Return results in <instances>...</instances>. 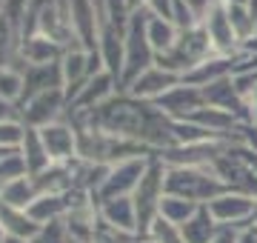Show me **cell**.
<instances>
[{"label":"cell","mask_w":257,"mask_h":243,"mask_svg":"<svg viewBox=\"0 0 257 243\" xmlns=\"http://www.w3.org/2000/svg\"><path fill=\"white\" fill-rule=\"evenodd\" d=\"M138 243H155V240H149V237H140V240Z\"/></svg>","instance_id":"obj_42"},{"label":"cell","mask_w":257,"mask_h":243,"mask_svg":"<svg viewBox=\"0 0 257 243\" xmlns=\"http://www.w3.org/2000/svg\"><path fill=\"white\" fill-rule=\"evenodd\" d=\"M97 52H100V60H103V72H109L120 83L123 80V69H126V29L103 23Z\"/></svg>","instance_id":"obj_11"},{"label":"cell","mask_w":257,"mask_h":243,"mask_svg":"<svg viewBox=\"0 0 257 243\" xmlns=\"http://www.w3.org/2000/svg\"><path fill=\"white\" fill-rule=\"evenodd\" d=\"M246 103L251 106V109H254V114H257V86H254V92H251V94L246 97Z\"/></svg>","instance_id":"obj_39"},{"label":"cell","mask_w":257,"mask_h":243,"mask_svg":"<svg viewBox=\"0 0 257 243\" xmlns=\"http://www.w3.org/2000/svg\"><path fill=\"white\" fill-rule=\"evenodd\" d=\"M220 141L217 135H211L209 129H203L194 120H175V143L180 146H194V143H214Z\"/></svg>","instance_id":"obj_27"},{"label":"cell","mask_w":257,"mask_h":243,"mask_svg":"<svg viewBox=\"0 0 257 243\" xmlns=\"http://www.w3.org/2000/svg\"><path fill=\"white\" fill-rule=\"evenodd\" d=\"M197 209H200V203H194V200H186V197H177V195H166L163 203H160V217L169 220V223H175V226H183Z\"/></svg>","instance_id":"obj_25"},{"label":"cell","mask_w":257,"mask_h":243,"mask_svg":"<svg viewBox=\"0 0 257 243\" xmlns=\"http://www.w3.org/2000/svg\"><path fill=\"white\" fill-rule=\"evenodd\" d=\"M163 197H166V166H163V160L157 158V155H152L146 175H143V180L138 183L135 195H132L135 209H138V232H140V237H146L149 229H152V223L160 217V203H163Z\"/></svg>","instance_id":"obj_1"},{"label":"cell","mask_w":257,"mask_h":243,"mask_svg":"<svg viewBox=\"0 0 257 243\" xmlns=\"http://www.w3.org/2000/svg\"><path fill=\"white\" fill-rule=\"evenodd\" d=\"M37 132H40V141L46 146L52 163H72L77 158V129L66 117L57 123H49Z\"/></svg>","instance_id":"obj_10"},{"label":"cell","mask_w":257,"mask_h":243,"mask_svg":"<svg viewBox=\"0 0 257 243\" xmlns=\"http://www.w3.org/2000/svg\"><path fill=\"white\" fill-rule=\"evenodd\" d=\"M146 9L152 12L155 18L172 20V15H175V0H146Z\"/></svg>","instance_id":"obj_34"},{"label":"cell","mask_w":257,"mask_h":243,"mask_svg":"<svg viewBox=\"0 0 257 243\" xmlns=\"http://www.w3.org/2000/svg\"><path fill=\"white\" fill-rule=\"evenodd\" d=\"M23 86H26L23 72L12 69V66L0 69V97H3V100H9V103L18 106V103L23 100Z\"/></svg>","instance_id":"obj_28"},{"label":"cell","mask_w":257,"mask_h":243,"mask_svg":"<svg viewBox=\"0 0 257 243\" xmlns=\"http://www.w3.org/2000/svg\"><path fill=\"white\" fill-rule=\"evenodd\" d=\"M209 206L211 217L223 226V229H251L257 217V200L248 195H237V192H223L220 197H214Z\"/></svg>","instance_id":"obj_5"},{"label":"cell","mask_w":257,"mask_h":243,"mask_svg":"<svg viewBox=\"0 0 257 243\" xmlns=\"http://www.w3.org/2000/svg\"><path fill=\"white\" fill-rule=\"evenodd\" d=\"M100 29H103V20L92 0H72V35L83 49L97 52Z\"/></svg>","instance_id":"obj_12"},{"label":"cell","mask_w":257,"mask_h":243,"mask_svg":"<svg viewBox=\"0 0 257 243\" xmlns=\"http://www.w3.org/2000/svg\"><path fill=\"white\" fill-rule=\"evenodd\" d=\"M43 226H37L29 212L23 209H12V206L0 203V232L6 234V237H20V240H35L37 232H40Z\"/></svg>","instance_id":"obj_19"},{"label":"cell","mask_w":257,"mask_h":243,"mask_svg":"<svg viewBox=\"0 0 257 243\" xmlns=\"http://www.w3.org/2000/svg\"><path fill=\"white\" fill-rule=\"evenodd\" d=\"M149 160H152V155H149V158L120 160V163L109 166V175L103 180V189L97 192L94 203L100 206L103 200H111V197H132L135 189H138V183L143 180V175H146Z\"/></svg>","instance_id":"obj_6"},{"label":"cell","mask_w":257,"mask_h":243,"mask_svg":"<svg viewBox=\"0 0 257 243\" xmlns=\"http://www.w3.org/2000/svg\"><path fill=\"white\" fill-rule=\"evenodd\" d=\"M254 123H257V117H254Z\"/></svg>","instance_id":"obj_46"},{"label":"cell","mask_w":257,"mask_h":243,"mask_svg":"<svg viewBox=\"0 0 257 243\" xmlns=\"http://www.w3.org/2000/svg\"><path fill=\"white\" fill-rule=\"evenodd\" d=\"M3 3H6V0H0V12H3Z\"/></svg>","instance_id":"obj_44"},{"label":"cell","mask_w":257,"mask_h":243,"mask_svg":"<svg viewBox=\"0 0 257 243\" xmlns=\"http://www.w3.org/2000/svg\"><path fill=\"white\" fill-rule=\"evenodd\" d=\"M120 92V83L109 72H97L94 77H89V83L83 86L77 97L69 103V112H92L97 106H103L106 100H111Z\"/></svg>","instance_id":"obj_14"},{"label":"cell","mask_w":257,"mask_h":243,"mask_svg":"<svg viewBox=\"0 0 257 243\" xmlns=\"http://www.w3.org/2000/svg\"><path fill=\"white\" fill-rule=\"evenodd\" d=\"M20 43H23V35L0 15V69L12 66V60L20 55Z\"/></svg>","instance_id":"obj_26"},{"label":"cell","mask_w":257,"mask_h":243,"mask_svg":"<svg viewBox=\"0 0 257 243\" xmlns=\"http://www.w3.org/2000/svg\"><path fill=\"white\" fill-rule=\"evenodd\" d=\"M20 158L26 163L29 178H35L43 169L52 166V158H49V152L43 146V141H40V132L37 129H29L26 126V135H23V143H20Z\"/></svg>","instance_id":"obj_21"},{"label":"cell","mask_w":257,"mask_h":243,"mask_svg":"<svg viewBox=\"0 0 257 243\" xmlns=\"http://www.w3.org/2000/svg\"><path fill=\"white\" fill-rule=\"evenodd\" d=\"M177 83H180L177 75L166 72V69H160V66H152V69H146L143 75L135 77V80L126 86V94L138 97V100H146V103H157L169 89H175Z\"/></svg>","instance_id":"obj_13"},{"label":"cell","mask_w":257,"mask_h":243,"mask_svg":"<svg viewBox=\"0 0 257 243\" xmlns=\"http://www.w3.org/2000/svg\"><path fill=\"white\" fill-rule=\"evenodd\" d=\"M128 6H132V12H138V9H146V0H128Z\"/></svg>","instance_id":"obj_40"},{"label":"cell","mask_w":257,"mask_h":243,"mask_svg":"<svg viewBox=\"0 0 257 243\" xmlns=\"http://www.w3.org/2000/svg\"><path fill=\"white\" fill-rule=\"evenodd\" d=\"M149 9H138L132 15L126 26V69H123V80H120V92H126V86L140 77L146 69H152L157 60L155 49L146 38V23H149Z\"/></svg>","instance_id":"obj_3"},{"label":"cell","mask_w":257,"mask_h":243,"mask_svg":"<svg viewBox=\"0 0 257 243\" xmlns=\"http://www.w3.org/2000/svg\"><path fill=\"white\" fill-rule=\"evenodd\" d=\"M63 52H66L63 43H57V40L46 38V35H32V38H23V43H20V57L29 66L57 63L63 57Z\"/></svg>","instance_id":"obj_17"},{"label":"cell","mask_w":257,"mask_h":243,"mask_svg":"<svg viewBox=\"0 0 257 243\" xmlns=\"http://www.w3.org/2000/svg\"><path fill=\"white\" fill-rule=\"evenodd\" d=\"M103 223L114 226V229H123V232L140 234L138 232V209H135V200L132 197H111V200H103L97 206Z\"/></svg>","instance_id":"obj_16"},{"label":"cell","mask_w":257,"mask_h":243,"mask_svg":"<svg viewBox=\"0 0 257 243\" xmlns=\"http://www.w3.org/2000/svg\"><path fill=\"white\" fill-rule=\"evenodd\" d=\"M220 229H223V226L211 217L209 206H200V209H197V212H194V215L180 226L186 243H211L214 237H217Z\"/></svg>","instance_id":"obj_20"},{"label":"cell","mask_w":257,"mask_h":243,"mask_svg":"<svg viewBox=\"0 0 257 243\" xmlns=\"http://www.w3.org/2000/svg\"><path fill=\"white\" fill-rule=\"evenodd\" d=\"M23 135H26L23 120H6V123H0V146H3V149H20Z\"/></svg>","instance_id":"obj_31"},{"label":"cell","mask_w":257,"mask_h":243,"mask_svg":"<svg viewBox=\"0 0 257 243\" xmlns=\"http://www.w3.org/2000/svg\"><path fill=\"white\" fill-rule=\"evenodd\" d=\"M226 192L211 169H166V195H177L194 203H211Z\"/></svg>","instance_id":"obj_2"},{"label":"cell","mask_w":257,"mask_h":243,"mask_svg":"<svg viewBox=\"0 0 257 243\" xmlns=\"http://www.w3.org/2000/svg\"><path fill=\"white\" fill-rule=\"evenodd\" d=\"M237 243H257V232L254 229H243L237 234Z\"/></svg>","instance_id":"obj_38"},{"label":"cell","mask_w":257,"mask_h":243,"mask_svg":"<svg viewBox=\"0 0 257 243\" xmlns=\"http://www.w3.org/2000/svg\"><path fill=\"white\" fill-rule=\"evenodd\" d=\"M146 237L149 240H155V243H186L180 226L169 223V220H163V217H157L155 223H152V229H149Z\"/></svg>","instance_id":"obj_29"},{"label":"cell","mask_w":257,"mask_h":243,"mask_svg":"<svg viewBox=\"0 0 257 243\" xmlns=\"http://www.w3.org/2000/svg\"><path fill=\"white\" fill-rule=\"evenodd\" d=\"M26 163H23V158H20V149H15L12 155H6V158L0 160V186L3 183H9V180H18V178H26Z\"/></svg>","instance_id":"obj_30"},{"label":"cell","mask_w":257,"mask_h":243,"mask_svg":"<svg viewBox=\"0 0 257 243\" xmlns=\"http://www.w3.org/2000/svg\"><path fill=\"white\" fill-rule=\"evenodd\" d=\"M23 80H26V86H23V100L20 103L32 100V97H37V94H43V92H52V89H63V69H60V60H57V63H43V66H29Z\"/></svg>","instance_id":"obj_15"},{"label":"cell","mask_w":257,"mask_h":243,"mask_svg":"<svg viewBox=\"0 0 257 243\" xmlns=\"http://www.w3.org/2000/svg\"><path fill=\"white\" fill-rule=\"evenodd\" d=\"M155 106L166 114V117H172V120H192L194 114L206 106V100H203V89L180 80V83H177L175 89H169Z\"/></svg>","instance_id":"obj_8"},{"label":"cell","mask_w":257,"mask_h":243,"mask_svg":"<svg viewBox=\"0 0 257 243\" xmlns=\"http://www.w3.org/2000/svg\"><path fill=\"white\" fill-rule=\"evenodd\" d=\"M186 6H189V9L194 12V15H197V18H206V12L211 9V6H214V0H183Z\"/></svg>","instance_id":"obj_36"},{"label":"cell","mask_w":257,"mask_h":243,"mask_svg":"<svg viewBox=\"0 0 257 243\" xmlns=\"http://www.w3.org/2000/svg\"><path fill=\"white\" fill-rule=\"evenodd\" d=\"M35 200H37V186L29 175L26 178H18V180H9V183L0 186V203L12 206V209H23L26 212Z\"/></svg>","instance_id":"obj_22"},{"label":"cell","mask_w":257,"mask_h":243,"mask_svg":"<svg viewBox=\"0 0 257 243\" xmlns=\"http://www.w3.org/2000/svg\"><path fill=\"white\" fill-rule=\"evenodd\" d=\"M226 6V15H229V23L234 29V35H237L240 43H248V40L257 35V18L254 12L248 9V6H229V3H223Z\"/></svg>","instance_id":"obj_24"},{"label":"cell","mask_w":257,"mask_h":243,"mask_svg":"<svg viewBox=\"0 0 257 243\" xmlns=\"http://www.w3.org/2000/svg\"><path fill=\"white\" fill-rule=\"evenodd\" d=\"M172 23L177 26V32H189V29H194L197 23H200V18L186 6L183 0H175V15H172Z\"/></svg>","instance_id":"obj_32"},{"label":"cell","mask_w":257,"mask_h":243,"mask_svg":"<svg viewBox=\"0 0 257 243\" xmlns=\"http://www.w3.org/2000/svg\"><path fill=\"white\" fill-rule=\"evenodd\" d=\"M203 29H206V35L211 40V49H214V55H237L243 43L237 40L234 35V29L229 23V15H226V6L223 3H214L209 12H206V18L200 20Z\"/></svg>","instance_id":"obj_9"},{"label":"cell","mask_w":257,"mask_h":243,"mask_svg":"<svg viewBox=\"0 0 257 243\" xmlns=\"http://www.w3.org/2000/svg\"><path fill=\"white\" fill-rule=\"evenodd\" d=\"M237 229H220V232H217V237H214V240L211 243H237Z\"/></svg>","instance_id":"obj_37"},{"label":"cell","mask_w":257,"mask_h":243,"mask_svg":"<svg viewBox=\"0 0 257 243\" xmlns=\"http://www.w3.org/2000/svg\"><path fill=\"white\" fill-rule=\"evenodd\" d=\"M0 243H32V240H20V237H6V234H3V240Z\"/></svg>","instance_id":"obj_41"},{"label":"cell","mask_w":257,"mask_h":243,"mask_svg":"<svg viewBox=\"0 0 257 243\" xmlns=\"http://www.w3.org/2000/svg\"><path fill=\"white\" fill-rule=\"evenodd\" d=\"M6 120H20V106L0 97V123H6Z\"/></svg>","instance_id":"obj_35"},{"label":"cell","mask_w":257,"mask_h":243,"mask_svg":"<svg viewBox=\"0 0 257 243\" xmlns=\"http://www.w3.org/2000/svg\"><path fill=\"white\" fill-rule=\"evenodd\" d=\"M32 243H69L66 226H63V223H49V226H43Z\"/></svg>","instance_id":"obj_33"},{"label":"cell","mask_w":257,"mask_h":243,"mask_svg":"<svg viewBox=\"0 0 257 243\" xmlns=\"http://www.w3.org/2000/svg\"><path fill=\"white\" fill-rule=\"evenodd\" d=\"M211 172H214L217 180L226 186V192L248 195V197H254V200H257V172L237 155L234 143H229L226 152L211 163Z\"/></svg>","instance_id":"obj_4"},{"label":"cell","mask_w":257,"mask_h":243,"mask_svg":"<svg viewBox=\"0 0 257 243\" xmlns=\"http://www.w3.org/2000/svg\"><path fill=\"white\" fill-rule=\"evenodd\" d=\"M66 112H69L66 89H52V92H43L37 97H32V100L20 103V120L29 129H43L49 123L63 120Z\"/></svg>","instance_id":"obj_7"},{"label":"cell","mask_w":257,"mask_h":243,"mask_svg":"<svg viewBox=\"0 0 257 243\" xmlns=\"http://www.w3.org/2000/svg\"><path fill=\"white\" fill-rule=\"evenodd\" d=\"M37 195H66L74 189V175L72 163H52L49 169H43L40 175H35Z\"/></svg>","instance_id":"obj_18"},{"label":"cell","mask_w":257,"mask_h":243,"mask_svg":"<svg viewBox=\"0 0 257 243\" xmlns=\"http://www.w3.org/2000/svg\"><path fill=\"white\" fill-rule=\"evenodd\" d=\"M146 38L155 49V55H166V52H172L180 38V32L172 20H163V18H155V15H149V23H146Z\"/></svg>","instance_id":"obj_23"},{"label":"cell","mask_w":257,"mask_h":243,"mask_svg":"<svg viewBox=\"0 0 257 243\" xmlns=\"http://www.w3.org/2000/svg\"><path fill=\"white\" fill-rule=\"evenodd\" d=\"M0 240H3V232H0Z\"/></svg>","instance_id":"obj_45"},{"label":"cell","mask_w":257,"mask_h":243,"mask_svg":"<svg viewBox=\"0 0 257 243\" xmlns=\"http://www.w3.org/2000/svg\"><path fill=\"white\" fill-rule=\"evenodd\" d=\"M251 229H254V232H257V217H254V226H251Z\"/></svg>","instance_id":"obj_43"}]
</instances>
